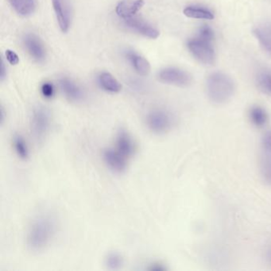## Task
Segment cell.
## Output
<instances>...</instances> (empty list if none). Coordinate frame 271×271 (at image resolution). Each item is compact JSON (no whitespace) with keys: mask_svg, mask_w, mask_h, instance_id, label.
<instances>
[{"mask_svg":"<svg viewBox=\"0 0 271 271\" xmlns=\"http://www.w3.org/2000/svg\"><path fill=\"white\" fill-rule=\"evenodd\" d=\"M57 228V220L50 213H41L35 216L26 233L27 249L33 253L45 251L55 236Z\"/></svg>","mask_w":271,"mask_h":271,"instance_id":"cell-1","label":"cell"},{"mask_svg":"<svg viewBox=\"0 0 271 271\" xmlns=\"http://www.w3.org/2000/svg\"><path fill=\"white\" fill-rule=\"evenodd\" d=\"M208 97L216 105L227 103L234 92V84L231 77L223 73H214L206 81Z\"/></svg>","mask_w":271,"mask_h":271,"instance_id":"cell-2","label":"cell"},{"mask_svg":"<svg viewBox=\"0 0 271 271\" xmlns=\"http://www.w3.org/2000/svg\"><path fill=\"white\" fill-rule=\"evenodd\" d=\"M213 42L196 35V38L190 39L187 42L188 50L199 62L211 65L216 61V52L213 48Z\"/></svg>","mask_w":271,"mask_h":271,"instance_id":"cell-3","label":"cell"},{"mask_svg":"<svg viewBox=\"0 0 271 271\" xmlns=\"http://www.w3.org/2000/svg\"><path fill=\"white\" fill-rule=\"evenodd\" d=\"M31 132L38 143H42L50 131L51 126V114L48 108L38 106L32 112Z\"/></svg>","mask_w":271,"mask_h":271,"instance_id":"cell-4","label":"cell"},{"mask_svg":"<svg viewBox=\"0 0 271 271\" xmlns=\"http://www.w3.org/2000/svg\"><path fill=\"white\" fill-rule=\"evenodd\" d=\"M173 124L174 120L172 116L166 111L156 109L147 115V127L154 134H165L171 130Z\"/></svg>","mask_w":271,"mask_h":271,"instance_id":"cell-5","label":"cell"},{"mask_svg":"<svg viewBox=\"0 0 271 271\" xmlns=\"http://www.w3.org/2000/svg\"><path fill=\"white\" fill-rule=\"evenodd\" d=\"M158 80L164 84L181 88L189 86L192 82V77L187 72L174 67L161 70L158 74Z\"/></svg>","mask_w":271,"mask_h":271,"instance_id":"cell-6","label":"cell"},{"mask_svg":"<svg viewBox=\"0 0 271 271\" xmlns=\"http://www.w3.org/2000/svg\"><path fill=\"white\" fill-rule=\"evenodd\" d=\"M52 4L59 28L63 33L68 32L73 19L70 0H52Z\"/></svg>","mask_w":271,"mask_h":271,"instance_id":"cell-7","label":"cell"},{"mask_svg":"<svg viewBox=\"0 0 271 271\" xmlns=\"http://www.w3.org/2000/svg\"><path fill=\"white\" fill-rule=\"evenodd\" d=\"M123 21L126 27H128L132 31L136 32L143 37L156 39L159 36L160 33L158 29L154 27L151 24L140 19L137 15Z\"/></svg>","mask_w":271,"mask_h":271,"instance_id":"cell-8","label":"cell"},{"mask_svg":"<svg viewBox=\"0 0 271 271\" xmlns=\"http://www.w3.org/2000/svg\"><path fill=\"white\" fill-rule=\"evenodd\" d=\"M22 42L29 55L37 62L44 61L46 57V49L37 35L26 33L22 38Z\"/></svg>","mask_w":271,"mask_h":271,"instance_id":"cell-9","label":"cell"},{"mask_svg":"<svg viewBox=\"0 0 271 271\" xmlns=\"http://www.w3.org/2000/svg\"><path fill=\"white\" fill-rule=\"evenodd\" d=\"M103 158L105 164L113 172L122 174L126 171L127 158L117 150L109 148L104 150Z\"/></svg>","mask_w":271,"mask_h":271,"instance_id":"cell-10","label":"cell"},{"mask_svg":"<svg viewBox=\"0 0 271 271\" xmlns=\"http://www.w3.org/2000/svg\"><path fill=\"white\" fill-rule=\"evenodd\" d=\"M116 143V150L126 158L134 155L136 151V144L127 130L122 128L118 131Z\"/></svg>","mask_w":271,"mask_h":271,"instance_id":"cell-11","label":"cell"},{"mask_svg":"<svg viewBox=\"0 0 271 271\" xmlns=\"http://www.w3.org/2000/svg\"><path fill=\"white\" fill-rule=\"evenodd\" d=\"M59 85L65 97L72 102L78 103L84 99L82 88L68 77H62L59 80Z\"/></svg>","mask_w":271,"mask_h":271,"instance_id":"cell-12","label":"cell"},{"mask_svg":"<svg viewBox=\"0 0 271 271\" xmlns=\"http://www.w3.org/2000/svg\"><path fill=\"white\" fill-rule=\"evenodd\" d=\"M145 4L144 0H123L116 6V12L120 19L136 16Z\"/></svg>","mask_w":271,"mask_h":271,"instance_id":"cell-13","label":"cell"},{"mask_svg":"<svg viewBox=\"0 0 271 271\" xmlns=\"http://www.w3.org/2000/svg\"><path fill=\"white\" fill-rule=\"evenodd\" d=\"M262 50L271 55V23L261 24L253 30Z\"/></svg>","mask_w":271,"mask_h":271,"instance_id":"cell-14","label":"cell"},{"mask_svg":"<svg viewBox=\"0 0 271 271\" xmlns=\"http://www.w3.org/2000/svg\"><path fill=\"white\" fill-rule=\"evenodd\" d=\"M126 57L139 75L142 77L149 75L150 72V64L145 57L132 50L126 52Z\"/></svg>","mask_w":271,"mask_h":271,"instance_id":"cell-15","label":"cell"},{"mask_svg":"<svg viewBox=\"0 0 271 271\" xmlns=\"http://www.w3.org/2000/svg\"><path fill=\"white\" fill-rule=\"evenodd\" d=\"M14 11L22 17H29L37 8V0H8Z\"/></svg>","mask_w":271,"mask_h":271,"instance_id":"cell-16","label":"cell"},{"mask_svg":"<svg viewBox=\"0 0 271 271\" xmlns=\"http://www.w3.org/2000/svg\"><path fill=\"white\" fill-rule=\"evenodd\" d=\"M249 119L253 126L257 128H263L269 121V115L265 108L256 105L250 108Z\"/></svg>","mask_w":271,"mask_h":271,"instance_id":"cell-17","label":"cell"},{"mask_svg":"<svg viewBox=\"0 0 271 271\" xmlns=\"http://www.w3.org/2000/svg\"><path fill=\"white\" fill-rule=\"evenodd\" d=\"M98 81L101 88L111 93H118L122 89L121 84L109 73L103 72L99 74Z\"/></svg>","mask_w":271,"mask_h":271,"instance_id":"cell-18","label":"cell"},{"mask_svg":"<svg viewBox=\"0 0 271 271\" xmlns=\"http://www.w3.org/2000/svg\"><path fill=\"white\" fill-rule=\"evenodd\" d=\"M184 15L190 19H206L212 20L214 19V14L208 8L199 6H189L184 9Z\"/></svg>","mask_w":271,"mask_h":271,"instance_id":"cell-19","label":"cell"},{"mask_svg":"<svg viewBox=\"0 0 271 271\" xmlns=\"http://www.w3.org/2000/svg\"><path fill=\"white\" fill-rule=\"evenodd\" d=\"M13 145L15 153L20 159L26 161L29 158V148L26 142L21 134H15L14 136Z\"/></svg>","mask_w":271,"mask_h":271,"instance_id":"cell-20","label":"cell"},{"mask_svg":"<svg viewBox=\"0 0 271 271\" xmlns=\"http://www.w3.org/2000/svg\"><path fill=\"white\" fill-rule=\"evenodd\" d=\"M124 264V259L119 252L112 251L108 253L105 258V266L110 270H119L122 269Z\"/></svg>","mask_w":271,"mask_h":271,"instance_id":"cell-21","label":"cell"},{"mask_svg":"<svg viewBox=\"0 0 271 271\" xmlns=\"http://www.w3.org/2000/svg\"><path fill=\"white\" fill-rule=\"evenodd\" d=\"M260 174L264 183L271 186V156L264 154L260 161Z\"/></svg>","mask_w":271,"mask_h":271,"instance_id":"cell-22","label":"cell"},{"mask_svg":"<svg viewBox=\"0 0 271 271\" xmlns=\"http://www.w3.org/2000/svg\"><path fill=\"white\" fill-rule=\"evenodd\" d=\"M257 83L262 92L271 95V72L264 71L258 74Z\"/></svg>","mask_w":271,"mask_h":271,"instance_id":"cell-23","label":"cell"},{"mask_svg":"<svg viewBox=\"0 0 271 271\" xmlns=\"http://www.w3.org/2000/svg\"><path fill=\"white\" fill-rule=\"evenodd\" d=\"M261 147L264 154L271 156V130L266 131L261 140Z\"/></svg>","mask_w":271,"mask_h":271,"instance_id":"cell-24","label":"cell"},{"mask_svg":"<svg viewBox=\"0 0 271 271\" xmlns=\"http://www.w3.org/2000/svg\"><path fill=\"white\" fill-rule=\"evenodd\" d=\"M41 92L46 99H52L55 94V88L52 83L45 82L41 87Z\"/></svg>","mask_w":271,"mask_h":271,"instance_id":"cell-25","label":"cell"},{"mask_svg":"<svg viewBox=\"0 0 271 271\" xmlns=\"http://www.w3.org/2000/svg\"><path fill=\"white\" fill-rule=\"evenodd\" d=\"M197 35L208 40L213 41L214 39V32L213 29L206 25L200 26V29H198Z\"/></svg>","mask_w":271,"mask_h":271,"instance_id":"cell-26","label":"cell"},{"mask_svg":"<svg viewBox=\"0 0 271 271\" xmlns=\"http://www.w3.org/2000/svg\"><path fill=\"white\" fill-rule=\"evenodd\" d=\"M5 56L8 62H9L10 64H12V65H16V64H19V56L17 55V53H15V52L12 51V50H7L5 53Z\"/></svg>","mask_w":271,"mask_h":271,"instance_id":"cell-27","label":"cell"},{"mask_svg":"<svg viewBox=\"0 0 271 271\" xmlns=\"http://www.w3.org/2000/svg\"><path fill=\"white\" fill-rule=\"evenodd\" d=\"M150 270H155V271H162L165 270V268L164 267L163 265H161L160 263H155L154 265L151 266V267L150 268Z\"/></svg>","mask_w":271,"mask_h":271,"instance_id":"cell-28","label":"cell"},{"mask_svg":"<svg viewBox=\"0 0 271 271\" xmlns=\"http://www.w3.org/2000/svg\"><path fill=\"white\" fill-rule=\"evenodd\" d=\"M7 70L5 69V64H4V61H2V65H1V74H0V79L1 81H4L7 76Z\"/></svg>","mask_w":271,"mask_h":271,"instance_id":"cell-29","label":"cell"},{"mask_svg":"<svg viewBox=\"0 0 271 271\" xmlns=\"http://www.w3.org/2000/svg\"><path fill=\"white\" fill-rule=\"evenodd\" d=\"M266 259H267L268 262L271 265V247L268 250L267 253H266Z\"/></svg>","mask_w":271,"mask_h":271,"instance_id":"cell-30","label":"cell"}]
</instances>
